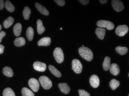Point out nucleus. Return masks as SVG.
Wrapping results in <instances>:
<instances>
[{"mask_svg": "<svg viewBox=\"0 0 129 96\" xmlns=\"http://www.w3.org/2000/svg\"><path fill=\"white\" fill-rule=\"evenodd\" d=\"M79 53L82 57L88 61H92L93 58V54L92 51L88 47H82L78 50Z\"/></svg>", "mask_w": 129, "mask_h": 96, "instance_id": "f257e3e1", "label": "nucleus"}, {"mask_svg": "<svg viewBox=\"0 0 129 96\" xmlns=\"http://www.w3.org/2000/svg\"><path fill=\"white\" fill-rule=\"evenodd\" d=\"M39 81L42 86L45 89H49L51 88L52 83L51 80L47 76H42L39 77Z\"/></svg>", "mask_w": 129, "mask_h": 96, "instance_id": "f03ea898", "label": "nucleus"}, {"mask_svg": "<svg viewBox=\"0 0 129 96\" xmlns=\"http://www.w3.org/2000/svg\"><path fill=\"white\" fill-rule=\"evenodd\" d=\"M55 59L58 63H61L64 60V54L62 49L57 47L54 50L53 53Z\"/></svg>", "mask_w": 129, "mask_h": 96, "instance_id": "7ed1b4c3", "label": "nucleus"}, {"mask_svg": "<svg viewBox=\"0 0 129 96\" xmlns=\"http://www.w3.org/2000/svg\"><path fill=\"white\" fill-rule=\"evenodd\" d=\"M96 25L100 28H106L108 30H112L114 28V25L113 23L105 20H100L98 21Z\"/></svg>", "mask_w": 129, "mask_h": 96, "instance_id": "20e7f679", "label": "nucleus"}, {"mask_svg": "<svg viewBox=\"0 0 129 96\" xmlns=\"http://www.w3.org/2000/svg\"><path fill=\"white\" fill-rule=\"evenodd\" d=\"M72 68L74 71L77 74H80L82 71V65L80 61L77 59L72 61Z\"/></svg>", "mask_w": 129, "mask_h": 96, "instance_id": "39448f33", "label": "nucleus"}, {"mask_svg": "<svg viewBox=\"0 0 129 96\" xmlns=\"http://www.w3.org/2000/svg\"><path fill=\"white\" fill-rule=\"evenodd\" d=\"M128 28L126 25H119L116 28L115 33L119 36L122 37L128 33Z\"/></svg>", "mask_w": 129, "mask_h": 96, "instance_id": "423d86ee", "label": "nucleus"}, {"mask_svg": "<svg viewBox=\"0 0 129 96\" xmlns=\"http://www.w3.org/2000/svg\"><path fill=\"white\" fill-rule=\"evenodd\" d=\"M111 3L113 9L116 12H119L124 9V5L121 1L119 0H112Z\"/></svg>", "mask_w": 129, "mask_h": 96, "instance_id": "0eeeda50", "label": "nucleus"}, {"mask_svg": "<svg viewBox=\"0 0 129 96\" xmlns=\"http://www.w3.org/2000/svg\"><path fill=\"white\" fill-rule=\"evenodd\" d=\"M28 84L33 91L37 92L39 90V83L38 81L34 78H30L28 81Z\"/></svg>", "mask_w": 129, "mask_h": 96, "instance_id": "6e6552de", "label": "nucleus"}, {"mask_svg": "<svg viewBox=\"0 0 129 96\" xmlns=\"http://www.w3.org/2000/svg\"><path fill=\"white\" fill-rule=\"evenodd\" d=\"M34 68L36 71L39 72H44L46 68V64L45 63L39 61H36L33 64Z\"/></svg>", "mask_w": 129, "mask_h": 96, "instance_id": "1a4fd4ad", "label": "nucleus"}, {"mask_svg": "<svg viewBox=\"0 0 129 96\" xmlns=\"http://www.w3.org/2000/svg\"><path fill=\"white\" fill-rule=\"evenodd\" d=\"M90 85L94 88H96L100 85V81L97 75H91L89 79Z\"/></svg>", "mask_w": 129, "mask_h": 96, "instance_id": "9d476101", "label": "nucleus"}, {"mask_svg": "<svg viewBox=\"0 0 129 96\" xmlns=\"http://www.w3.org/2000/svg\"><path fill=\"white\" fill-rule=\"evenodd\" d=\"M51 43V39L49 37H45L42 38L38 42V45L39 46H48Z\"/></svg>", "mask_w": 129, "mask_h": 96, "instance_id": "9b49d317", "label": "nucleus"}, {"mask_svg": "<svg viewBox=\"0 0 129 96\" xmlns=\"http://www.w3.org/2000/svg\"><path fill=\"white\" fill-rule=\"evenodd\" d=\"M110 72L115 76L118 75L120 72L119 67L117 64L113 63L111 65L110 69Z\"/></svg>", "mask_w": 129, "mask_h": 96, "instance_id": "f8f14e48", "label": "nucleus"}, {"mask_svg": "<svg viewBox=\"0 0 129 96\" xmlns=\"http://www.w3.org/2000/svg\"><path fill=\"white\" fill-rule=\"evenodd\" d=\"M58 86L60 91L65 94H68L70 91V88L67 83H59L58 84Z\"/></svg>", "mask_w": 129, "mask_h": 96, "instance_id": "ddd939ff", "label": "nucleus"}, {"mask_svg": "<svg viewBox=\"0 0 129 96\" xmlns=\"http://www.w3.org/2000/svg\"><path fill=\"white\" fill-rule=\"evenodd\" d=\"M35 7L39 11L41 14L44 15L48 16L49 15V12L47 9L44 6L38 3H36L35 4Z\"/></svg>", "mask_w": 129, "mask_h": 96, "instance_id": "4468645a", "label": "nucleus"}, {"mask_svg": "<svg viewBox=\"0 0 129 96\" xmlns=\"http://www.w3.org/2000/svg\"><path fill=\"white\" fill-rule=\"evenodd\" d=\"M105 32L106 30L104 28H98L96 29V34L98 38L101 40H103L104 39L105 36Z\"/></svg>", "mask_w": 129, "mask_h": 96, "instance_id": "2eb2a0df", "label": "nucleus"}, {"mask_svg": "<svg viewBox=\"0 0 129 96\" xmlns=\"http://www.w3.org/2000/svg\"><path fill=\"white\" fill-rule=\"evenodd\" d=\"M22 27L20 23H17L14 26L13 28V31L15 36H19L21 34Z\"/></svg>", "mask_w": 129, "mask_h": 96, "instance_id": "dca6fc26", "label": "nucleus"}, {"mask_svg": "<svg viewBox=\"0 0 129 96\" xmlns=\"http://www.w3.org/2000/svg\"><path fill=\"white\" fill-rule=\"evenodd\" d=\"M37 29L38 33L39 34H42L45 31V28L43 26L41 20L39 19L37 21Z\"/></svg>", "mask_w": 129, "mask_h": 96, "instance_id": "f3484780", "label": "nucleus"}, {"mask_svg": "<svg viewBox=\"0 0 129 96\" xmlns=\"http://www.w3.org/2000/svg\"><path fill=\"white\" fill-rule=\"evenodd\" d=\"M14 44L17 47H21L24 46L26 43L25 39L23 37L16 38L14 41Z\"/></svg>", "mask_w": 129, "mask_h": 96, "instance_id": "a211bd4d", "label": "nucleus"}, {"mask_svg": "<svg viewBox=\"0 0 129 96\" xmlns=\"http://www.w3.org/2000/svg\"><path fill=\"white\" fill-rule=\"evenodd\" d=\"M110 64H111V58L110 57H105L103 63V67L105 71H107L108 69H109L110 67Z\"/></svg>", "mask_w": 129, "mask_h": 96, "instance_id": "6ab92c4d", "label": "nucleus"}, {"mask_svg": "<svg viewBox=\"0 0 129 96\" xmlns=\"http://www.w3.org/2000/svg\"><path fill=\"white\" fill-rule=\"evenodd\" d=\"M3 73L4 75L8 77H12L13 75V70L8 67H5L3 68Z\"/></svg>", "mask_w": 129, "mask_h": 96, "instance_id": "aec40b11", "label": "nucleus"}, {"mask_svg": "<svg viewBox=\"0 0 129 96\" xmlns=\"http://www.w3.org/2000/svg\"><path fill=\"white\" fill-rule=\"evenodd\" d=\"M14 19L11 16L8 17L3 23L4 27L6 29L9 28L14 23Z\"/></svg>", "mask_w": 129, "mask_h": 96, "instance_id": "412c9836", "label": "nucleus"}, {"mask_svg": "<svg viewBox=\"0 0 129 96\" xmlns=\"http://www.w3.org/2000/svg\"><path fill=\"white\" fill-rule=\"evenodd\" d=\"M27 38L29 41H32L33 40L34 36V30L33 28L31 27L27 28L26 32Z\"/></svg>", "mask_w": 129, "mask_h": 96, "instance_id": "4be33fe9", "label": "nucleus"}, {"mask_svg": "<svg viewBox=\"0 0 129 96\" xmlns=\"http://www.w3.org/2000/svg\"><path fill=\"white\" fill-rule=\"evenodd\" d=\"M48 68L50 71L55 76H56L58 77V78H60L61 77V73L54 66L52 65H49L48 66Z\"/></svg>", "mask_w": 129, "mask_h": 96, "instance_id": "5701e85b", "label": "nucleus"}, {"mask_svg": "<svg viewBox=\"0 0 129 96\" xmlns=\"http://www.w3.org/2000/svg\"><path fill=\"white\" fill-rule=\"evenodd\" d=\"M116 52L121 55H124L128 52V49L125 47L118 46L115 48Z\"/></svg>", "mask_w": 129, "mask_h": 96, "instance_id": "b1692460", "label": "nucleus"}, {"mask_svg": "<svg viewBox=\"0 0 129 96\" xmlns=\"http://www.w3.org/2000/svg\"><path fill=\"white\" fill-rule=\"evenodd\" d=\"M120 85V82L116 79H113L110 82V86L111 88L113 90H115Z\"/></svg>", "mask_w": 129, "mask_h": 96, "instance_id": "393cba45", "label": "nucleus"}, {"mask_svg": "<svg viewBox=\"0 0 129 96\" xmlns=\"http://www.w3.org/2000/svg\"><path fill=\"white\" fill-rule=\"evenodd\" d=\"M5 7L6 9L10 12H12L15 11V7L10 1H6L5 4Z\"/></svg>", "mask_w": 129, "mask_h": 96, "instance_id": "a878e982", "label": "nucleus"}, {"mask_svg": "<svg viewBox=\"0 0 129 96\" xmlns=\"http://www.w3.org/2000/svg\"><path fill=\"white\" fill-rule=\"evenodd\" d=\"M30 14H31V10L29 8L27 7H25L23 12V15L24 19L25 20L29 19Z\"/></svg>", "mask_w": 129, "mask_h": 96, "instance_id": "bb28decb", "label": "nucleus"}, {"mask_svg": "<svg viewBox=\"0 0 129 96\" xmlns=\"http://www.w3.org/2000/svg\"><path fill=\"white\" fill-rule=\"evenodd\" d=\"M22 93L23 96H35L34 93L26 87L23 88L22 90Z\"/></svg>", "mask_w": 129, "mask_h": 96, "instance_id": "cd10ccee", "label": "nucleus"}, {"mask_svg": "<svg viewBox=\"0 0 129 96\" xmlns=\"http://www.w3.org/2000/svg\"><path fill=\"white\" fill-rule=\"evenodd\" d=\"M3 96H15V94L12 89L10 88H7L4 90Z\"/></svg>", "mask_w": 129, "mask_h": 96, "instance_id": "c85d7f7f", "label": "nucleus"}, {"mask_svg": "<svg viewBox=\"0 0 129 96\" xmlns=\"http://www.w3.org/2000/svg\"><path fill=\"white\" fill-rule=\"evenodd\" d=\"M79 96H90V94L86 90L83 89H79L78 90Z\"/></svg>", "mask_w": 129, "mask_h": 96, "instance_id": "c756f323", "label": "nucleus"}, {"mask_svg": "<svg viewBox=\"0 0 129 96\" xmlns=\"http://www.w3.org/2000/svg\"><path fill=\"white\" fill-rule=\"evenodd\" d=\"M54 1L59 6H63L65 4V1L64 0H55Z\"/></svg>", "mask_w": 129, "mask_h": 96, "instance_id": "7c9ffc66", "label": "nucleus"}, {"mask_svg": "<svg viewBox=\"0 0 129 96\" xmlns=\"http://www.w3.org/2000/svg\"><path fill=\"white\" fill-rule=\"evenodd\" d=\"M6 35V33L4 31H2L0 32V43L1 42L2 39Z\"/></svg>", "mask_w": 129, "mask_h": 96, "instance_id": "2f4dec72", "label": "nucleus"}, {"mask_svg": "<svg viewBox=\"0 0 129 96\" xmlns=\"http://www.w3.org/2000/svg\"><path fill=\"white\" fill-rule=\"evenodd\" d=\"M79 1L82 4L84 5H86L88 4L89 1V0H79Z\"/></svg>", "mask_w": 129, "mask_h": 96, "instance_id": "473e14b6", "label": "nucleus"}, {"mask_svg": "<svg viewBox=\"0 0 129 96\" xmlns=\"http://www.w3.org/2000/svg\"><path fill=\"white\" fill-rule=\"evenodd\" d=\"M4 6V2L3 0H0V10H2Z\"/></svg>", "mask_w": 129, "mask_h": 96, "instance_id": "72a5a7b5", "label": "nucleus"}, {"mask_svg": "<svg viewBox=\"0 0 129 96\" xmlns=\"http://www.w3.org/2000/svg\"><path fill=\"white\" fill-rule=\"evenodd\" d=\"M5 47L3 45L0 44V54L3 53Z\"/></svg>", "mask_w": 129, "mask_h": 96, "instance_id": "f704fd0d", "label": "nucleus"}, {"mask_svg": "<svg viewBox=\"0 0 129 96\" xmlns=\"http://www.w3.org/2000/svg\"><path fill=\"white\" fill-rule=\"evenodd\" d=\"M99 1L100 2L101 4H105L107 3V2H108V1L107 0H100Z\"/></svg>", "mask_w": 129, "mask_h": 96, "instance_id": "c9c22d12", "label": "nucleus"}, {"mask_svg": "<svg viewBox=\"0 0 129 96\" xmlns=\"http://www.w3.org/2000/svg\"><path fill=\"white\" fill-rule=\"evenodd\" d=\"M2 29V26L1 25H0V31H1V30Z\"/></svg>", "mask_w": 129, "mask_h": 96, "instance_id": "e433bc0d", "label": "nucleus"}, {"mask_svg": "<svg viewBox=\"0 0 129 96\" xmlns=\"http://www.w3.org/2000/svg\"><path fill=\"white\" fill-rule=\"evenodd\" d=\"M60 30H62V28H60Z\"/></svg>", "mask_w": 129, "mask_h": 96, "instance_id": "4c0bfd02", "label": "nucleus"}, {"mask_svg": "<svg viewBox=\"0 0 129 96\" xmlns=\"http://www.w3.org/2000/svg\"><path fill=\"white\" fill-rule=\"evenodd\" d=\"M82 47H84V45H82Z\"/></svg>", "mask_w": 129, "mask_h": 96, "instance_id": "58836bf2", "label": "nucleus"}]
</instances>
